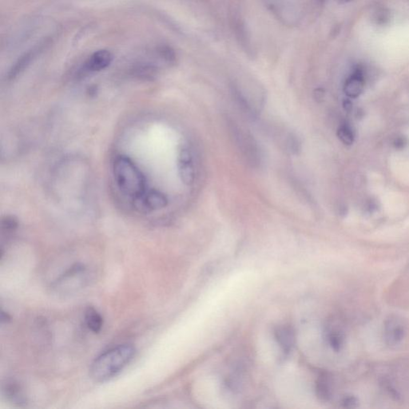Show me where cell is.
<instances>
[{
    "mask_svg": "<svg viewBox=\"0 0 409 409\" xmlns=\"http://www.w3.org/2000/svg\"><path fill=\"white\" fill-rule=\"evenodd\" d=\"M288 148L292 154H298L301 151V143L296 136L290 135L287 142Z\"/></svg>",
    "mask_w": 409,
    "mask_h": 409,
    "instance_id": "5bb4252c",
    "label": "cell"
},
{
    "mask_svg": "<svg viewBox=\"0 0 409 409\" xmlns=\"http://www.w3.org/2000/svg\"><path fill=\"white\" fill-rule=\"evenodd\" d=\"M87 281L88 274L86 267L82 264H75L57 278L52 288L56 294L66 295L84 287Z\"/></svg>",
    "mask_w": 409,
    "mask_h": 409,
    "instance_id": "3957f363",
    "label": "cell"
},
{
    "mask_svg": "<svg viewBox=\"0 0 409 409\" xmlns=\"http://www.w3.org/2000/svg\"><path fill=\"white\" fill-rule=\"evenodd\" d=\"M11 320V317H10L9 315L6 313V312H3L2 311L1 312V321H2V323L3 322H7V321H9Z\"/></svg>",
    "mask_w": 409,
    "mask_h": 409,
    "instance_id": "ac0fdd59",
    "label": "cell"
},
{
    "mask_svg": "<svg viewBox=\"0 0 409 409\" xmlns=\"http://www.w3.org/2000/svg\"><path fill=\"white\" fill-rule=\"evenodd\" d=\"M337 136H338L340 140L342 141V143H343L346 146L352 145L354 142V139H355V133L352 129V127L349 125L346 124V123L342 124L338 128Z\"/></svg>",
    "mask_w": 409,
    "mask_h": 409,
    "instance_id": "7c38bea8",
    "label": "cell"
},
{
    "mask_svg": "<svg viewBox=\"0 0 409 409\" xmlns=\"http://www.w3.org/2000/svg\"><path fill=\"white\" fill-rule=\"evenodd\" d=\"M2 391L7 400L13 404L22 405L27 402V396L24 393V389L16 380H7L3 385Z\"/></svg>",
    "mask_w": 409,
    "mask_h": 409,
    "instance_id": "9c48e42d",
    "label": "cell"
},
{
    "mask_svg": "<svg viewBox=\"0 0 409 409\" xmlns=\"http://www.w3.org/2000/svg\"><path fill=\"white\" fill-rule=\"evenodd\" d=\"M375 20L378 24H383L389 20V14L387 13L384 10H381L376 14Z\"/></svg>",
    "mask_w": 409,
    "mask_h": 409,
    "instance_id": "2e32d148",
    "label": "cell"
},
{
    "mask_svg": "<svg viewBox=\"0 0 409 409\" xmlns=\"http://www.w3.org/2000/svg\"><path fill=\"white\" fill-rule=\"evenodd\" d=\"M113 173L119 190L133 200L147 191L144 174L128 157L119 155L115 159Z\"/></svg>",
    "mask_w": 409,
    "mask_h": 409,
    "instance_id": "7a4b0ae2",
    "label": "cell"
},
{
    "mask_svg": "<svg viewBox=\"0 0 409 409\" xmlns=\"http://www.w3.org/2000/svg\"><path fill=\"white\" fill-rule=\"evenodd\" d=\"M179 173L184 184L192 185L195 179V170L193 165L192 155L187 148H182L179 154Z\"/></svg>",
    "mask_w": 409,
    "mask_h": 409,
    "instance_id": "8992f818",
    "label": "cell"
},
{
    "mask_svg": "<svg viewBox=\"0 0 409 409\" xmlns=\"http://www.w3.org/2000/svg\"><path fill=\"white\" fill-rule=\"evenodd\" d=\"M407 143L408 141L406 138L403 136H397L396 138H394L393 145L396 149H404L407 146Z\"/></svg>",
    "mask_w": 409,
    "mask_h": 409,
    "instance_id": "9a60e30c",
    "label": "cell"
},
{
    "mask_svg": "<svg viewBox=\"0 0 409 409\" xmlns=\"http://www.w3.org/2000/svg\"><path fill=\"white\" fill-rule=\"evenodd\" d=\"M406 333L404 321L397 317H390L384 326V338L390 346H396L402 342Z\"/></svg>",
    "mask_w": 409,
    "mask_h": 409,
    "instance_id": "5b68a950",
    "label": "cell"
},
{
    "mask_svg": "<svg viewBox=\"0 0 409 409\" xmlns=\"http://www.w3.org/2000/svg\"><path fill=\"white\" fill-rule=\"evenodd\" d=\"M275 337L278 344L282 348L285 353H290L294 347L295 337L294 332L290 327H279L275 331Z\"/></svg>",
    "mask_w": 409,
    "mask_h": 409,
    "instance_id": "30bf717a",
    "label": "cell"
},
{
    "mask_svg": "<svg viewBox=\"0 0 409 409\" xmlns=\"http://www.w3.org/2000/svg\"><path fill=\"white\" fill-rule=\"evenodd\" d=\"M135 354V348L131 344H120L102 353L95 360L91 368V375L98 382L110 380L129 364Z\"/></svg>",
    "mask_w": 409,
    "mask_h": 409,
    "instance_id": "6da1fadb",
    "label": "cell"
},
{
    "mask_svg": "<svg viewBox=\"0 0 409 409\" xmlns=\"http://www.w3.org/2000/svg\"><path fill=\"white\" fill-rule=\"evenodd\" d=\"M86 326L94 333H98L103 326L102 315L94 308H88L85 313Z\"/></svg>",
    "mask_w": 409,
    "mask_h": 409,
    "instance_id": "8fae6325",
    "label": "cell"
},
{
    "mask_svg": "<svg viewBox=\"0 0 409 409\" xmlns=\"http://www.w3.org/2000/svg\"><path fill=\"white\" fill-rule=\"evenodd\" d=\"M364 86V79L361 69L357 70L347 79L344 86V91L348 97L356 98L360 95Z\"/></svg>",
    "mask_w": 409,
    "mask_h": 409,
    "instance_id": "ba28073f",
    "label": "cell"
},
{
    "mask_svg": "<svg viewBox=\"0 0 409 409\" xmlns=\"http://www.w3.org/2000/svg\"><path fill=\"white\" fill-rule=\"evenodd\" d=\"M314 97L315 99L317 100V101H319V100L323 99L324 91H322L321 89H317V90H316V91H315Z\"/></svg>",
    "mask_w": 409,
    "mask_h": 409,
    "instance_id": "e0dca14e",
    "label": "cell"
},
{
    "mask_svg": "<svg viewBox=\"0 0 409 409\" xmlns=\"http://www.w3.org/2000/svg\"><path fill=\"white\" fill-rule=\"evenodd\" d=\"M337 1L339 2H342V3H344V2H349L351 0H337Z\"/></svg>",
    "mask_w": 409,
    "mask_h": 409,
    "instance_id": "d6986e66",
    "label": "cell"
},
{
    "mask_svg": "<svg viewBox=\"0 0 409 409\" xmlns=\"http://www.w3.org/2000/svg\"><path fill=\"white\" fill-rule=\"evenodd\" d=\"M135 207L143 212H151L165 208L168 199L164 194L156 190H147L140 197L133 200Z\"/></svg>",
    "mask_w": 409,
    "mask_h": 409,
    "instance_id": "277c9868",
    "label": "cell"
},
{
    "mask_svg": "<svg viewBox=\"0 0 409 409\" xmlns=\"http://www.w3.org/2000/svg\"><path fill=\"white\" fill-rule=\"evenodd\" d=\"M18 226V222L16 220L14 219L12 217H6L2 222V233H6L7 234L12 233L16 230Z\"/></svg>",
    "mask_w": 409,
    "mask_h": 409,
    "instance_id": "4fadbf2b",
    "label": "cell"
},
{
    "mask_svg": "<svg viewBox=\"0 0 409 409\" xmlns=\"http://www.w3.org/2000/svg\"><path fill=\"white\" fill-rule=\"evenodd\" d=\"M113 56L107 50H98L91 55L84 64L83 70L86 72H98L104 70L111 64Z\"/></svg>",
    "mask_w": 409,
    "mask_h": 409,
    "instance_id": "52a82bcc",
    "label": "cell"
}]
</instances>
